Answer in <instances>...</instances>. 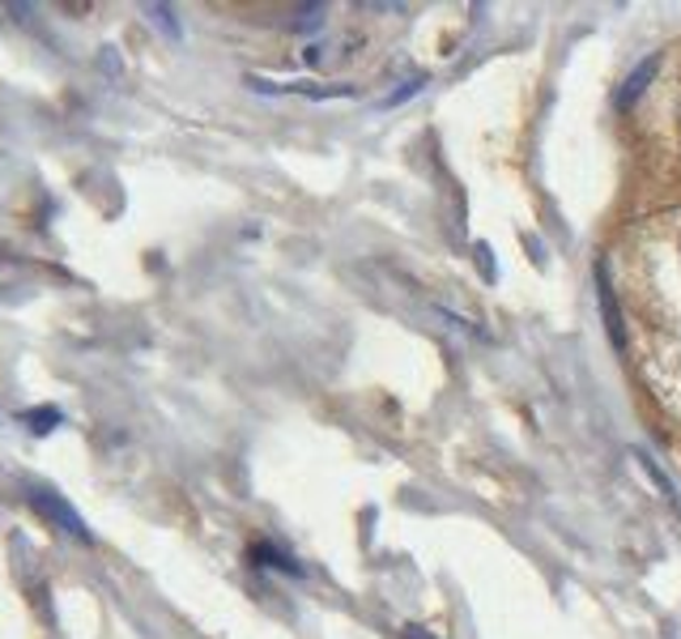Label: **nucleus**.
I'll list each match as a JSON object with an SVG mask.
<instances>
[{
	"label": "nucleus",
	"mask_w": 681,
	"mask_h": 639,
	"mask_svg": "<svg viewBox=\"0 0 681 639\" xmlns=\"http://www.w3.org/2000/svg\"><path fill=\"white\" fill-rule=\"evenodd\" d=\"M30 507H34V512H39V516H43V521H48L52 528L69 533V537H82V542L90 537V533H85V525H82V516H78L69 503L60 499V495H52V491H30Z\"/></svg>",
	"instance_id": "1"
},
{
	"label": "nucleus",
	"mask_w": 681,
	"mask_h": 639,
	"mask_svg": "<svg viewBox=\"0 0 681 639\" xmlns=\"http://www.w3.org/2000/svg\"><path fill=\"white\" fill-rule=\"evenodd\" d=\"M600 281V307H605V320H609V337H613V346H622L627 337H622V316H618V303H613V286L605 278V269L597 274Z\"/></svg>",
	"instance_id": "3"
},
{
	"label": "nucleus",
	"mask_w": 681,
	"mask_h": 639,
	"mask_svg": "<svg viewBox=\"0 0 681 639\" xmlns=\"http://www.w3.org/2000/svg\"><path fill=\"white\" fill-rule=\"evenodd\" d=\"M634 456H639V461H643V470L652 473V482H656V486H660V491H664V495H669V499H673V482H669V477H664V473L656 470V465H652V461H648V456H643V452H634Z\"/></svg>",
	"instance_id": "5"
},
{
	"label": "nucleus",
	"mask_w": 681,
	"mask_h": 639,
	"mask_svg": "<svg viewBox=\"0 0 681 639\" xmlns=\"http://www.w3.org/2000/svg\"><path fill=\"white\" fill-rule=\"evenodd\" d=\"M149 13L158 18V27H163L166 34H179V27H175V13H171V9H163V4H149Z\"/></svg>",
	"instance_id": "6"
},
{
	"label": "nucleus",
	"mask_w": 681,
	"mask_h": 639,
	"mask_svg": "<svg viewBox=\"0 0 681 639\" xmlns=\"http://www.w3.org/2000/svg\"><path fill=\"white\" fill-rule=\"evenodd\" d=\"M656 69H660V60L648 56L643 64H639V69H634V73H630L627 82H622V90H618V107H630V103H634V99L648 90V82L656 78Z\"/></svg>",
	"instance_id": "2"
},
{
	"label": "nucleus",
	"mask_w": 681,
	"mask_h": 639,
	"mask_svg": "<svg viewBox=\"0 0 681 639\" xmlns=\"http://www.w3.org/2000/svg\"><path fill=\"white\" fill-rule=\"evenodd\" d=\"M422 85H426V73H417V78H405V82H401L396 90H392V94H388V99H383V107H396V103H405L409 94H417Z\"/></svg>",
	"instance_id": "4"
},
{
	"label": "nucleus",
	"mask_w": 681,
	"mask_h": 639,
	"mask_svg": "<svg viewBox=\"0 0 681 639\" xmlns=\"http://www.w3.org/2000/svg\"><path fill=\"white\" fill-rule=\"evenodd\" d=\"M405 639H431V636H426L422 627H409V631H405Z\"/></svg>",
	"instance_id": "7"
}]
</instances>
